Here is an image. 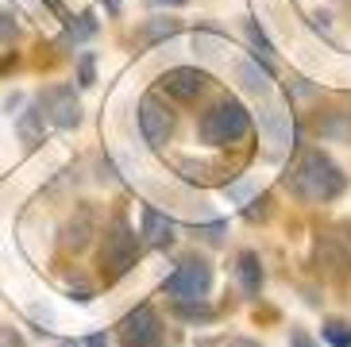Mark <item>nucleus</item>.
<instances>
[{
    "label": "nucleus",
    "mask_w": 351,
    "mask_h": 347,
    "mask_svg": "<svg viewBox=\"0 0 351 347\" xmlns=\"http://www.w3.org/2000/svg\"><path fill=\"white\" fill-rule=\"evenodd\" d=\"M236 77H239V85L247 93H255V97H270V66H258V58H243V62H236Z\"/></svg>",
    "instance_id": "nucleus-10"
},
{
    "label": "nucleus",
    "mask_w": 351,
    "mask_h": 347,
    "mask_svg": "<svg viewBox=\"0 0 351 347\" xmlns=\"http://www.w3.org/2000/svg\"><path fill=\"white\" fill-rule=\"evenodd\" d=\"M286 185L301 197V201L324 204V201H332V197H340L348 182H343L340 166L332 163L328 154L309 151V154H301L298 166H293V170L286 174Z\"/></svg>",
    "instance_id": "nucleus-1"
},
{
    "label": "nucleus",
    "mask_w": 351,
    "mask_h": 347,
    "mask_svg": "<svg viewBox=\"0 0 351 347\" xmlns=\"http://www.w3.org/2000/svg\"><path fill=\"white\" fill-rule=\"evenodd\" d=\"M97 35V20H93V12H82L77 20H70V27H66L62 39L70 43V47H77V43H89Z\"/></svg>",
    "instance_id": "nucleus-16"
},
{
    "label": "nucleus",
    "mask_w": 351,
    "mask_h": 347,
    "mask_svg": "<svg viewBox=\"0 0 351 347\" xmlns=\"http://www.w3.org/2000/svg\"><path fill=\"white\" fill-rule=\"evenodd\" d=\"M267 197H258V201H251V208H247V220H267Z\"/></svg>",
    "instance_id": "nucleus-26"
},
{
    "label": "nucleus",
    "mask_w": 351,
    "mask_h": 347,
    "mask_svg": "<svg viewBox=\"0 0 351 347\" xmlns=\"http://www.w3.org/2000/svg\"><path fill=\"white\" fill-rule=\"evenodd\" d=\"M151 4H174L178 8V4H186V0H151Z\"/></svg>",
    "instance_id": "nucleus-30"
},
{
    "label": "nucleus",
    "mask_w": 351,
    "mask_h": 347,
    "mask_svg": "<svg viewBox=\"0 0 351 347\" xmlns=\"http://www.w3.org/2000/svg\"><path fill=\"white\" fill-rule=\"evenodd\" d=\"M89 235H93V213H89V208H77V216L62 228V247L77 255V251H85Z\"/></svg>",
    "instance_id": "nucleus-11"
},
{
    "label": "nucleus",
    "mask_w": 351,
    "mask_h": 347,
    "mask_svg": "<svg viewBox=\"0 0 351 347\" xmlns=\"http://www.w3.org/2000/svg\"><path fill=\"white\" fill-rule=\"evenodd\" d=\"M135 259H139V239H135V232L128 228L124 216H116L101 235V255H97L101 278L104 282H120V278L135 266Z\"/></svg>",
    "instance_id": "nucleus-2"
},
{
    "label": "nucleus",
    "mask_w": 351,
    "mask_h": 347,
    "mask_svg": "<svg viewBox=\"0 0 351 347\" xmlns=\"http://www.w3.org/2000/svg\"><path fill=\"white\" fill-rule=\"evenodd\" d=\"M224 193H228V197H232V201H247V197H251V182H239V185H228Z\"/></svg>",
    "instance_id": "nucleus-25"
},
{
    "label": "nucleus",
    "mask_w": 351,
    "mask_h": 347,
    "mask_svg": "<svg viewBox=\"0 0 351 347\" xmlns=\"http://www.w3.org/2000/svg\"><path fill=\"white\" fill-rule=\"evenodd\" d=\"M43 123H47V112H43V104L35 101L32 108L20 116V139L27 147H39L43 143Z\"/></svg>",
    "instance_id": "nucleus-15"
},
{
    "label": "nucleus",
    "mask_w": 351,
    "mask_h": 347,
    "mask_svg": "<svg viewBox=\"0 0 351 347\" xmlns=\"http://www.w3.org/2000/svg\"><path fill=\"white\" fill-rule=\"evenodd\" d=\"M43 112H47V120L54 123V128H62V132H70V128H77L82 123V101L73 97L70 85H51V89L39 97Z\"/></svg>",
    "instance_id": "nucleus-6"
},
{
    "label": "nucleus",
    "mask_w": 351,
    "mask_h": 347,
    "mask_svg": "<svg viewBox=\"0 0 351 347\" xmlns=\"http://www.w3.org/2000/svg\"><path fill=\"white\" fill-rule=\"evenodd\" d=\"M320 332H324V339H328L332 347H351V324L348 320H324V328H320Z\"/></svg>",
    "instance_id": "nucleus-18"
},
{
    "label": "nucleus",
    "mask_w": 351,
    "mask_h": 347,
    "mask_svg": "<svg viewBox=\"0 0 351 347\" xmlns=\"http://www.w3.org/2000/svg\"><path fill=\"white\" fill-rule=\"evenodd\" d=\"M208 77L197 66H178V70H166L162 73V89L174 97V101H197L205 93Z\"/></svg>",
    "instance_id": "nucleus-9"
},
{
    "label": "nucleus",
    "mask_w": 351,
    "mask_h": 347,
    "mask_svg": "<svg viewBox=\"0 0 351 347\" xmlns=\"http://www.w3.org/2000/svg\"><path fill=\"white\" fill-rule=\"evenodd\" d=\"M178 27H182V23H178L174 16H155V20H147L143 27L135 31V43H139V47H155V43L174 39Z\"/></svg>",
    "instance_id": "nucleus-13"
},
{
    "label": "nucleus",
    "mask_w": 351,
    "mask_h": 347,
    "mask_svg": "<svg viewBox=\"0 0 351 347\" xmlns=\"http://www.w3.org/2000/svg\"><path fill=\"white\" fill-rule=\"evenodd\" d=\"M4 39H16V20L12 16H0V43Z\"/></svg>",
    "instance_id": "nucleus-27"
},
{
    "label": "nucleus",
    "mask_w": 351,
    "mask_h": 347,
    "mask_svg": "<svg viewBox=\"0 0 351 347\" xmlns=\"http://www.w3.org/2000/svg\"><path fill=\"white\" fill-rule=\"evenodd\" d=\"M143 239L155 247H170V239H174V220L147 204L143 208Z\"/></svg>",
    "instance_id": "nucleus-12"
},
{
    "label": "nucleus",
    "mask_w": 351,
    "mask_h": 347,
    "mask_svg": "<svg viewBox=\"0 0 351 347\" xmlns=\"http://www.w3.org/2000/svg\"><path fill=\"white\" fill-rule=\"evenodd\" d=\"M197 235H201L205 243H213V247H217V243H224V235H228V220H217V224L201 228V232H197Z\"/></svg>",
    "instance_id": "nucleus-21"
},
{
    "label": "nucleus",
    "mask_w": 351,
    "mask_h": 347,
    "mask_svg": "<svg viewBox=\"0 0 351 347\" xmlns=\"http://www.w3.org/2000/svg\"><path fill=\"white\" fill-rule=\"evenodd\" d=\"M228 347H258V344H255V339H247V336H239V339H232Z\"/></svg>",
    "instance_id": "nucleus-29"
},
{
    "label": "nucleus",
    "mask_w": 351,
    "mask_h": 347,
    "mask_svg": "<svg viewBox=\"0 0 351 347\" xmlns=\"http://www.w3.org/2000/svg\"><path fill=\"white\" fill-rule=\"evenodd\" d=\"M247 128H251L247 108H243L239 101H232V97L217 101L205 116H201V123H197V132H201V143H208V147L239 143V139L247 135Z\"/></svg>",
    "instance_id": "nucleus-3"
},
{
    "label": "nucleus",
    "mask_w": 351,
    "mask_h": 347,
    "mask_svg": "<svg viewBox=\"0 0 351 347\" xmlns=\"http://www.w3.org/2000/svg\"><path fill=\"white\" fill-rule=\"evenodd\" d=\"M258 128H263V135H267V143L274 147V151L293 147V120H289V112L282 104H274V101L263 104V108H258Z\"/></svg>",
    "instance_id": "nucleus-8"
},
{
    "label": "nucleus",
    "mask_w": 351,
    "mask_h": 347,
    "mask_svg": "<svg viewBox=\"0 0 351 347\" xmlns=\"http://www.w3.org/2000/svg\"><path fill=\"white\" fill-rule=\"evenodd\" d=\"M93 82H97L93 54H82V62H77V85H93Z\"/></svg>",
    "instance_id": "nucleus-22"
},
{
    "label": "nucleus",
    "mask_w": 351,
    "mask_h": 347,
    "mask_svg": "<svg viewBox=\"0 0 351 347\" xmlns=\"http://www.w3.org/2000/svg\"><path fill=\"white\" fill-rule=\"evenodd\" d=\"M0 347H27L16 328H0Z\"/></svg>",
    "instance_id": "nucleus-24"
},
{
    "label": "nucleus",
    "mask_w": 351,
    "mask_h": 347,
    "mask_svg": "<svg viewBox=\"0 0 351 347\" xmlns=\"http://www.w3.org/2000/svg\"><path fill=\"white\" fill-rule=\"evenodd\" d=\"M120 339L124 347H162L166 328L158 320V313L151 305H135L124 320H120Z\"/></svg>",
    "instance_id": "nucleus-4"
},
{
    "label": "nucleus",
    "mask_w": 351,
    "mask_h": 347,
    "mask_svg": "<svg viewBox=\"0 0 351 347\" xmlns=\"http://www.w3.org/2000/svg\"><path fill=\"white\" fill-rule=\"evenodd\" d=\"M247 39H251V47H255V58H263V66H270V62H274V47H270V39L263 35V27H258L255 20H247Z\"/></svg>",
    "instance_id": "nucleus-17"
},
{
    "label": "nucleus",
    "mask_w": 351,
    "mask_h": 347,
    "mask_svg": "<svg viewBox=\"0 0 351 347\" xmlns=\"http://www.w3.org/2000/svg\"><path fill=\"white\" fill-rule=\"evenodd\" d=\"M289 347H317L305 328H289Z\"/></svg>",
    "instance_id": "nucleus-23"
},
{
    "label": "nucleus",
    "mask_w": 351,
    "mask_h": 347,
    "mask_svg": "<svg viewBox=\"0 0 351 347\" xmlns=\"http://www.w3.org/2000/svg\"><path fill=\"white\" fill-rule=\"evenodd\" d=\"M139 132H143V139L151 147H162L170 139V132H174V112L158 101L155 93H147L139 101Z\"/></svg>",
    "instance_id": "nucleus-7"
},
{
    "label": "nucleus",
    "mask_w": 351,
    "mask_h": 347,
    "mask_svg": "<svg viewBox=\"0 0 351 347\" xmlns=\"http://www.w3.org/2000/svg\"><path fill=\"white\" fill-rule=\"evenodd\" d=\"M213 286V266L205 259H186L174 274L166 278V297L174 301H193V297H205Z\"/></svg>",
    "instance_id": "nucleus-5"
},
{
    "label": "nucleus",
    "mask_w": 351,
    "mask_h": 347,
    "mask_svg": "<svg viewBox=\"0 0 351 347\" xmlns=\"http://www.w3.org/2000/svg\"><path fill=\"white\" fill-rule=\"evenodd\" d=\"M43 4H47V8H54V12L62 8V4H58V0H43Z\"/></svg>",
    "instance_id": "nucleus-31"
},
{
    "label": "nucleus",
    "mask_w": 351,
    "mask_h": 347,
    "mask_svg": "<svg viewBox=\"0 0 351 347\" xmlns=\"http://www.w3.org/2000/svg\"><path fill=\"white\" fill-rule=\"evenodd\" d=\"M193 47L201 54H220V51H224V39H220V35H205V31H201V35L193 39Z\"/></svg>",
    "instance_id": "nucleus-20"
},
{
    "label": "nucleus",
    "mask_w": 351,
    "mask_h": 347,
    "mask_svg": "<svg viewBox=\"0 0 351 347\" xmlns=\"http://www.w3.org/2000/svg\"><path fill=\"white\" fill-rule=\"evenodd\" d=\"M236 274H239V286H243V294H247V297H258V289H263V263H258L255 251H239Z\"/></svg>",
    "instance_id": "nucleus-14"
},
{
    "label": "nucleus",
    "mask_w": 351,
    "mask_h": 347,
    "mask_svg": "<svg viewBox=\"0 0 351 347\" xmlns=\"http://www.w3.org/2000/svg\"><path fill=\"white\" fill-rule=\"evenodd\" d=\"M85 347H108V336H104V332H93V336L85 339Z\"/></svg>",
    "instance_id": "nucleus-28"
},
{
    "label": "nucleus",
    "mask_w": 351,
    "mask_h": 347,
    "mask_svg": "<svg viewBox=\"0 0 351 347\" xmlns=\"http://www.w3.org/2000/svg\"><path fill=\"white\" fill-rule=\"evenodd\" d=\"M178 305V313L186 320H208L213 313H208V305H205V297H193V301H174Z\"/></svg>",
    "instance_id": "nucleus-19"
},
{
    "label": "nucleus",
    "mask_w": 351,
    "mask_h": 347,
    "mask_svg": "<svg viewBox=\"0 0 351 347\" xmlns=\"http://www.w3.org/2000/svg\"><path fill=\"white\" fill-rule=\"evenodd\" d=\"M66 347H77V344H66Z\"/></svg>",
    "instance_id": "nucleus-32"
}]
</instances>
